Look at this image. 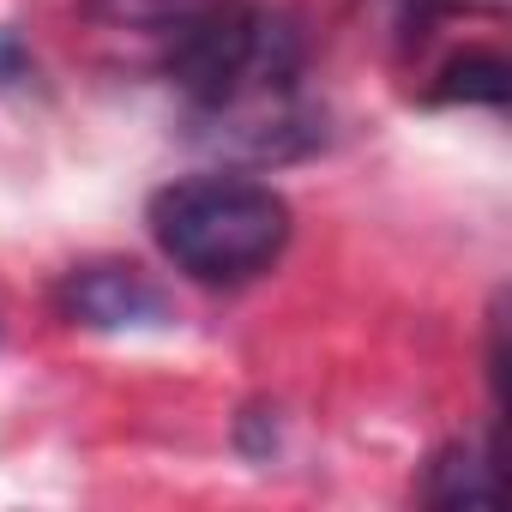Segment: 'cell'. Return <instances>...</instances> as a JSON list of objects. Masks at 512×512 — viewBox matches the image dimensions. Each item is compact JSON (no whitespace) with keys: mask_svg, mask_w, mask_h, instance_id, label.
<instances>
[{"mask_svg":"<svg viewBox=\"0 0 512 512\" xmlns=\"http://www.w3.org/2000/svg\"><path fill=\"white\" fill-rule=\"evenodd\" d=\"M157 73L187 97V115L205 145L235 157H302L320 139L308 103V43L290 13L241 0L193 43L157 61Z\"/></svg>","mask_w":512,"mask_h":512,"instance_id":"6da1fadb","label":"cell"},{"mask_svg":"<svg viewBox=\"0 0 512 512\" xmlns=\"http://www.w3.org/2000/svg\"><path fill=\"white\" fill-rule=\"evenodd\" d=\"M145 223L163 260L205 290L266 278L296 235L290 199L260 175H181L151 193Z\"/></svg>","mask_w":512,"mask_h":512,"instance_id":"7a4b0ae2","label":"cell"},{"mask_svg":"<svg viewBox=\"0 0 512 512\" xmlns=\"http://www.w3.org/2000/svg\"><path fill=\"white\" fill-rule=\"evenodd\" d=\"M55 314L85 332H157L175 320L163 284H151L139 266H121V260L73 266L55 284Z\"/></svg>","mask_w":512,"mask_h":512,"instance_id":"3957f363","label":"cell"},{"mask_svg":"<svg viewBox=\"0 0 512 512\" xmlns=\"http://www.w3.org/2000/svg\"><path fill=\"white\" fill-rule=\"evenodd\" d=\"M229 7H241V0H85L91 25L145 43L151 61H163V55H175L181 43H193V37H199L205 25H217Z\"/></svg>","mask_w":512,"mask_h":512,"instance_id":"277c9868","label":"cell"},{"mask_svg":"<svg viewBox=\"0 0 512 512\" xmlns=\"http://www.w3.org/2000/svg\"><path fill=\"white\" fill-rule=\"evenodd\" d=\"M488 494H494V458H488V446H464V440L434 452L428 476L416 488V500H428V506H482Z\"/></svg>","mask_w":512,"mask_h":512,"instance_id":"5b68a950","label":"cell"}]
</instances>
